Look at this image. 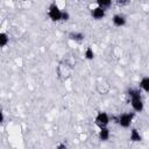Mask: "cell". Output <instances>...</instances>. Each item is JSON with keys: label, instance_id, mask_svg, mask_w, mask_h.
<instances>
[{"label": "cell", "instance_id": "obj_6", "mask_svg": "<svg viewBox=\"0 0 149 149\" xmlns=\"http://www.w3.org/2000/svg\"><path fill=\"white\" fill-rule=\"evenodd\" d=\"M127 22V19L125 15L122 14H114L113 17H112V23L115 26V27H123Z\"/></svg>", "mask_w": 149, "mask_h": 149}, {"label": "cell", "instance_id": "obj_13", "mask_svg": "<svg viewBox=\"0 0 149 149\" xmlns=\"http://www.w3.org/2000/svg\"><path fill=\"white\" fill-rule=\"evenodd\" d=\"M84 56H85V58H86V59H88V61H92V59L94 58V51H93V49H92L91 47H87V48L85 49Z\"/></svg>", "mask_w": 149, "mask_h": 149}, {"label": "cell", "instance_id": "obj_5", "mask_svg": "<svg viewBox=\"0 0 149 149\" xmlns=\"http://www.w3.org/2000/svg\"><path fill=\"white\" fill-rule=\"evenodd\" d=\"M91 16H92L94 20H97V21L102 20V19L106 16V9H104V8L99 7V6H97V7H94V8L91 9Z\"/></svg>", "mask_w": 149, "mask_h": 149}, {"label": "cell", "instance_id": "obj_4", "mask_svg": "<svg viewBox=\"0 0 149 149\" xmlns=\"http://www.w3.org/2000/svg\"><path fill=\"white\" fill-rule=\"evenodd\" d=\"M109 120H111V119H109V115H108L106 112H99V113L95 115L94 122H95V125H97L99 128H101V127L108 126Z\"/></svg>", "mask_w": 149, "mask_h": 149}, {"label": "cell", "instance_id": "obj_15", "mask_svg": "<svg viewBox=\"0 0 149 149\" xmlns=\"http://www.w3.org/2000/svg\"><path fill=\"white\" fill-rule=\"evenodd\" d=\"M70 19V14L68 12H63V15H62V21H68Z\"/></svg>", "mask_w": 149, "mask_h": 149}, {"label": "cell", "instance_id": "obj_1", "mask_svg": "<svg viewBox=\"0 0 149 149\" xmlns=\"http://www.w3.org/2000/svg\"><path fill=\"white\" fill-rule=\"evenodd\" d=\"M127 94L130 98V105L135 112L141 113L144 108V104L141 97V88H129L127 91Z\"/></svg>", "mask_w": 149, "mask_h": 149}, {"label": "cell", "instance_id": "obj_12", "mask_svg": "<svg viewBox=\"0 0 149 149\" xmlns=\"http://www.w3.org/2000/svg\"><path fill=\"white\" fill-rule=\"evenodd\" d=\"M95 2H97V6L104 9H107L112 6V0H95Z\"/></svg>", "mask_w": 149, "mask_h": 149}, {"label": "cell", "instance_id": "obj_10", "mask_svg": "<svg viewBox=\"0 0 149 149\" xmlns=\"http://www.w3.org/2000/svg\"><path fill=\"white\" fill-rule=\"evenodd\" d=\"M69 37L70 40L72 41H76V42H81L84 38H85V35L83 33H79V31H72L69 34Z\"/></svg>", "mask_w": 149, "mask_h": 149}, {"label": "cell", "instance_id": "obj_11", "mask_svg": "<svg viewBox=\"0 0 149 149\" xmlns=\"http://www.w3.org/2000/svg\"><path fill=\"white\" fill-rule=\"evenodd\" d=\"M9 42V36L7 35V33L5 31H1L0 33V47L1 48H5Z\"/></svg>", "mask_w": 149, "mask_h": 149}, {"label": "cell", "instance_id": "obj_9", "mask_svg": "<svg viewBox=\"0 0 149 149\" xmlns=\"http://www.w3.org/2000/svg\"><path fill=\"white\" fill-rule=\"evenodd\" d=\"M140 88L147 93H149V77L148 76H144L142 77V79L140 80V84H139Z\"/></svg>", "mask_w": 149, "mask_h": 149}, {"label": "cell", "instance_id": "obj_7", "mask_svg": "<svg viewBox=\"0 0 149 149\" xmlns=\"http://www.w3.org/2000/svg\"><path fill=\"white\" fill-rule=\"evenodd\" d=\"M98 136H99V140H100V141H107V140L109 139V136H111V132H109V129L107 128V126L100 128Z\"/></svg>", "mask_w": 149, "mask_h": 149}, {"label": "cell", "instance_id": "obj_3", "mask_svg": "<svg viewBox=\"0 0 149 149\" xmlns=\"http://www.w3.org/2000/svg\"><path fill=\"white\" fill-rule=\"evenodd\" d=\"M133 119H134V113H130V112H127V113H122L118 116L116 119V122L120 127L122 128H128L130 127L132 122H133Z\"/></svg>", "mask_w": 149, "mask_h": 149}, {"label": "cell", "instance_id": "obj_2", "mask_svg": "<svg viewBox=\"0 0 149 149\" xmlns=\"http://www.w3.org/2000/svg\"><path fill=\"white\" fill-rule=\"evenodd\" d=\"M62 15H63V10H61L59 7L55 2L49 6V8H48V16L50 17L51 21H54V22L62 21Z\"/></svg>", "mask_w": 149, "mask_h": 149}, {"label": "cell", "instance_id": "obj_14", "mask_svg": "<svg viewBox=\"0 0 149 149\" xmlns=\"http://www.w3.org/2000/svg\"><path fill=\"white\" fill-rule=\"evenodd\" d=\"M130 2V0H116V3L119 5V6H126V5H128Z\"/></svg>", "mask_w": 149, "mask_h": 149}, {"label": "cell", "instance_id": "obj_8", "mask_svg": "<svg viewBox=\"0 0 149 149\" xmlns=\"http://www.w3.org/2000/svg\"><path fill=\"white\" fill-rule=\"evenodd\" d=\"M129 140L133 142H140L142 140V136L140 134V132L136 128H132L130 130V135H129Z\"/></svg>", "mask_w": 149, "mask_h": 149}]
</instances>
